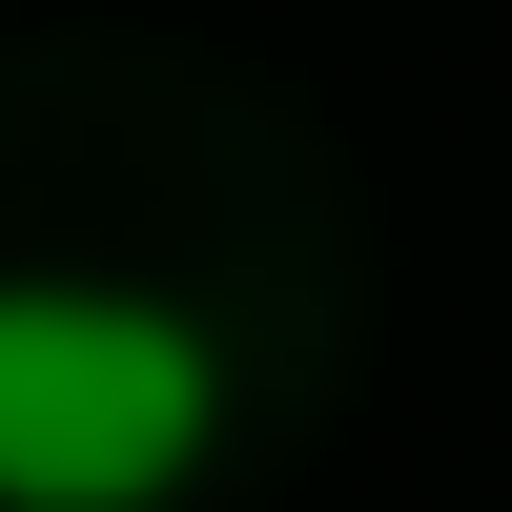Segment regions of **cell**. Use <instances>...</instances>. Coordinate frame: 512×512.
I'll return each mask as SVG.
<instances>
[{"label": "cell", "mask_w": 512, "mask_h": 512, "mask_svg": "<svg viewBox=\"0 0 512 512\" xmlns=\"http://www.w3.org/2000/svg\"><path fill=\"white\" fill-rule=\"evenodd\" d=\"M226 451L205 308L123 267H0V512H164Z\"/></svg>", "instance_id": "1"}]
</instances>
